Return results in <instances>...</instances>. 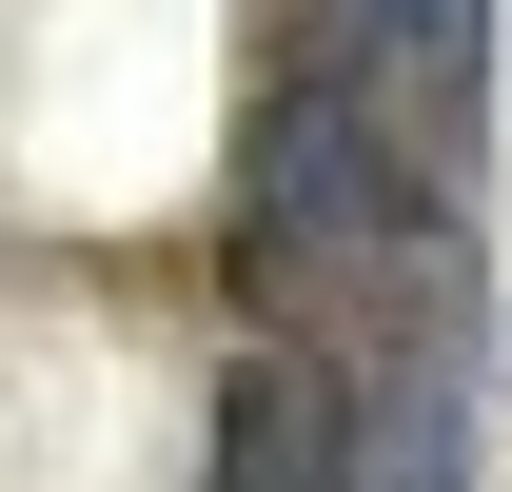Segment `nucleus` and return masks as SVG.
I'll return each instance as SVG.
<instances>
[{"label":"nucleus","instance_id":"2","mask_svg":"<svg viewBox=\"0 0 512 492\" xmlns=\"http://www.w3.org/2000/svg\"><path fill=\"white\" fill-rule=\"evenodd\" d=\"M197 492H355V355L256 335V355L217 374V473Z\"/></svg>","mask_w":512,"mask_h":492},{"label":"nucleus","instance_id":"1","mask_svg":"<svg viewBox=\"0 0 512 492\" xmlns=\"http://www.w3.org/2000/svg\"><path fill=\"white\" fill-rule=\"evenodd\" d=\"M296 60L355 99L375 178L414 217H473V138H493V0H316Z\"/></svg>","mask_w":512,"mask_h":492},{"label":"nucleus","instance_id":"3","mask_svg":"<svg viewBox=\"0 0 512 492\" xmlns=\"http://www.w3.org/2000/svg\"><path fill=\"white\" fill-rule=\"evenodd\" d=\"M473 473V355H375L355 374V492H453Z\"/></svg>","mask_w":512,"mask_h":492}]
</instances>
